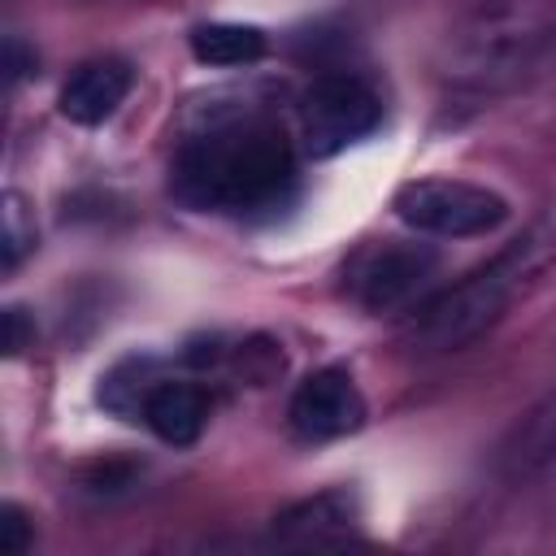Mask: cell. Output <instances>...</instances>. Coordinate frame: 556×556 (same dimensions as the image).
Instances as JSON below:
<instances>
[{
  "label": "cell",
  "instance_id": "8",
  "mask_svg": "<svg viewBox=\"0 0 556 556\" xmlns=\"http://www.w3.org/2000/svg\"><path fill=\"white\" fill-rule=\"evenodd\" d=\"M356 526V500L348 491H321L308 495L291 508H282L274 517V534L282 543L295 547H326V543H343Z\"/></svg>",
  "mask_w": 556,
  "mask_h": 556
},
{
  "label": "cell",
  "instance_id": "13",
  "mask_svg": "<svg viewBox=\"0 0 556 556\" xmlns=\"http://www.w3.org/2000/svg\"><path fill=\"white\" fill-rule=\"evenodd\" d=\"M30 547V517L17 504H0V552L22 556Z\"/></svg>",
  "mask_w": 556,
  "mask_h": 556
},
{
  "label": "cell",
  "instance_id": "4",
  "mask_svg": "<svg viewBox=\"0 0 556 556\" xmlns=\"http://www.w3.org/2000/svg\"><path fill=\"white\" fill-rule=\"evenodd\" d=\"M304 143L313 156H334L348 143L365 139L382 122L378 91L356 74H330L317 78L304 96Z\"/></svg>",
  "mask_w": 556,
  "mask_h": 556
},
{
  "label": "cell",
  "instance_id": "9",
  "mask_svg": "<svg viewBox=\"0 0 556 556\" xmlns=\"http://www.w3.org/2000/svg\"><path fill=\"white\" fill-rule=\"evenodd\" d=\"M143 421L156 439L187 447L200 439V430L208 421V395L191 382H156L143 395Z\"/></svg>",
  "mask_w": 556,
  "mask_h": 556
},
{
  "label": "cell",
  "instance_id": "12",
  "mask_svg": "<svg viewBox=\"0 0 556 556\" xmlns=\"http://www.w3.org/2000/svg\"><path fill=\"white\" fill-rule=\"evenodd\" d=\"M30 243H35V222H26L22 195L9 191V195H4V269H13Z\"/></svg>",
  "mask_w": 556,
  "mask_h": 556
},
{
  "label": "cell",
  "instance_id": "11",
  "mask_svg": "<svg viewBox=\"0 0 556 556\" xmlns=\"http://www.w3.org/2000/svg\"><path fill=\"white\" fill-rule=\"evenodd\" d=\"M191 56L200 65H217V70L252 65L265 56V30L248 26V22H204L191 30Z\"/></svg>",
  "mask_w": 556,
  "mask_h": 556
},
{
  "label": "cell",
  "instance_id": "2",
  "mask_svg": "<svg viewBox=\"0 0 556 556\" xmlns=\"http://www.w3.org/2000/svg\"><path fill=\"white\" fill-rule=\"evenodd\" d=\"M295 178L291 139L274 122H226L195 135L174 161V191L195 208H265Z\"/></svg>",
  "mask_w": 556,
  "mask_h": 556
},
{
  "label": "cell",
  "instance_id": "5",
  "mask_svg": "<svg viewBox=\"0 0 556 556\" xmlns=\"http://www.w3.org/2000/svg\"><path fill=\"white\" fill-rule=\"evenodd\" d=\"M434 265H439V256L426 243H378L356 256L348 287L369 313H391L426 287Z\"/></svg>",
  "mask_w": 556,
  "mask_h": 556
},
{
  "label": "cell",
  "instance_id": "7",
  "mask_svg": "<svg viewBox=\"0 0 556 556\" xmlns=\"http://www.w3.org/2000/svg\"><path fill=\"white\" fill-rule=\"evenodd\" d=\"M130 87H135V70L117 56H100V61L78 65L65 78V87L56 96V109L74 126H100L117 113V104L130 96Z\"/></svg>",
  "mask_w": 556,
  "mask_h": 556
},
{
  "label": "cell",
  "instance_id": "1",
  "mask_svg": "<svg viewBox=\"0 0 556 556\" xmlns=\"http://www.w3.org/2000/svg\"><path fill=\"white\" fill-rule=\"evenodd\" d=\"M552 265H556V204L547 213H539L486 265H478L473 274H465L460 282L439 291L430 304H421L408 326V343L421 352H456V348L473 343Z\"/></svg>",
  "mask_w": 556,
  "mask_h": 556
},
{
  "label": "cell",
  "instance_id": "14",
  "mask_svg": "<svg viewBox=\"0 0 556 556\" xmlns=\"http://www.w3.org/2000/svg\"><path fill=\"white\" fill-rule=\"evenodd\" d=\"M26 339H30V330H26L22 308H4V352H9V356H13V352H22V348H26Z\"/></svg>",
  "mask_w": 556,
  "mask_h": 556
},
{
  "label": "cell",
  "instance_id": "3",
  "mask_svg": "<svg viewBox=\"0 0 556 556\" xmlns=\"http://www.w3.org/2000/svg\"><path fill=\"white\" fill-rule=\"evenodd\" d=\"M391 208L413 230L443 235V239L491 235L495 226L508 222V200L500 191H491L482 182H465V178H413L395 191Z\"/></svg>",
  "mask_w": 556,
  "mask_h": 556
},
{
  "label": "cell",
  "instance_id": "6",
  "mask_svg": "<svg viewBox=\"0 0 556 556\" xmlns=\"http://www.w3.org/2000/svg\"><path fill=\"white\" fill-rule=\"evenodd\" d=\"M287 421L308 443L343 439L365 426V395L348 369H317L295 387L287 404Z\"/></svg>",
  "mask_w": 556,
  "mask_h": 556
},
{
  "label": "cell",
  "instance_id": "10",
  "mask_svg": "<svg viewBox=\"0 0 556 556\" xmlns=\"http://www.w3.org/2000/svg\"><path fill=\"white\" fill-rule=\"evenodd\" d=\"M556 469V395L534 404L504 443L508 478H543Z\"/></svg>",
  "mask_w": 556,
  "mask_h": 556
}]
</instances>
